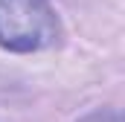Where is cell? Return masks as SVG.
<instances>
[{"label": "cell", "instance_id": "cell-1", "mask_svg": "<svg viewBox=\"0 0 125 122\" xmlns=\"http://www.w3.org/2000/svg\"><path fill=\"white\" fill-rule=\"evenodd\" d=\"M58 35L55 12L47 0H0V47L32 52Z\"/></svg>", "mask_w": 125, "mask_h": 122}, {"label": "cell", "instance_id": "cell-2", "mask_svg": "<svg viewBox=\"0 0 125 122\" xmlns=\"http://www.w3.org/2000/svg\"><path fill=\"white\" fill-rule=\"evenodd\" d=\"M84 122H122V119H119V113L111 111V113H93V116H87Z\"/></svg>", "mask_w": 125, "mask_h": 122}]
</instances>
